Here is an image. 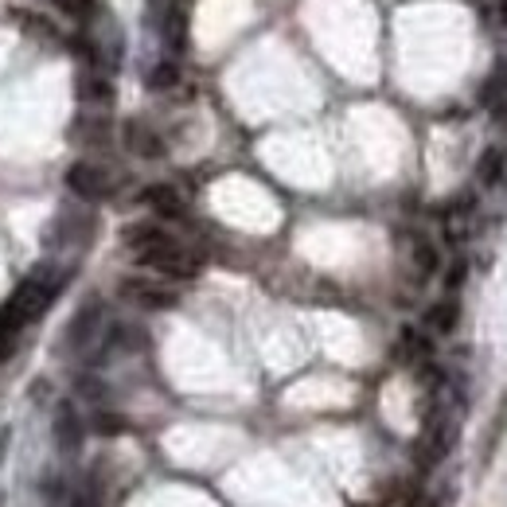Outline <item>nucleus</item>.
I'll list each match as a JSON object with an SVG mask.
<instances>
[{
	"label": "nucleus",
	"instance_id": "1a4fd4ad",
	"mask_svg": "<svg viewBox=\"0 0 507 507\" xmlns=\"http://www.w3.org/2000/svg\"><path fill=\"white\" fill-rule=\"evenodd\" d=\"M476 180L484 188H507V149H500V144L484 149L480 164H476Z\"/></svg>",
	"mask_w": 507,
	"mask_h": 507
},
{
	"label": "nucleus",
	"instance_id": "423d86ee",
	"mask_svg": "<svg viewBox=\"0 0 507 507\" xmlns=\"http://www.w3.org/2000/svg\"><path fill=\"white\" fill-rule=\"evenodd\" d=\"M74 98H78V105L102 110V105L113 102V78L105 71H82L74 78Z\"/></svg>",
	"mask_w": 507,
	"mask_h": 507
},
{
	"label": "nucleus",
	"instance_id": "2eb2a0df",
	"mask_svg": "<svg viewBox=\"0 0 507 507\" xmlns=\"http://www.w3.org/2000/svg\"><path fill=\"white\" fill-rule=\"evenodd\" d=\"M164 35H168V47H176V51L188 47V12H183V8H172V12H168Z\"/></svg>",
	"mask_w": 507,
	"mask_h": 507
},
{
	"label": "nucleus",
	"instance_id": "ddd939ff",
	"mask_svg": "<svg viewBox=\"0 0 507 507\" xmlns=\"http://www.w3.org/2000/svg\"><path fill=\"white\" fill-rule=\"evenodd\" d=\"M90 429L98 437H121L125 429H129V417L113 414V410H98V414L90 417Z\"/></svg>",
	"mask_w": 507,
	"mask_h": 507
},
{
	"label": "nucleus",
	"instance_id": "412c9836",
	"mask_svg": "<svg viewBox=\"0 0 507 507\" xmlns=\"http://www.w3.org/2000/svg\"><path fill=\"white\" fill-rule=\"evenodd\" d=\"M468 277V266H464V261H456V266L453 269H448V277H445V285H448V292H453L456 285H461V281Z\"/></svg>",
	"mask_w": 507,
	"mask_h": 507
},
{
	"label": "nucleus",
	"instance_id": "5701e85b",
	"mask_svg": "<svg viewBox=\"0 0 507 507\" xmlns=\"http://www.w3.org/2000/svg\"><path fill=\"white\" fill-rule=\"evenodd\" d=\"M12 351H16V339H0V363H8Z\"/></svg>",
	"mask_w": 507,
	"mask_h": 507
},
{
	"label": "nucleus",
	"instance_id": "6e6552de",
	"mask_svg": "<svg viewBox=\"0 0 507 507\" xmlns=\"http://www.w3.org/2000/svg\"><path fill=\"white\" fill-rule=\"evenodd\" d=\"M136 199H141L144 207H152L160 219H180L183 214V199H180V191H176L172 183H149Z\"/></svg>",
	"mask_w": 507,
	"mask_h": 507
},
{
	"label": "nucleus",
	"instance_id": "9b49d317",
	"mask_svg": "<svg viewBox=\"0 0 507 507\" xmlns=\"http://www.w3.org/2000/svg\"><path fill=\"white\" fill-rule=\"evenodd\" d=\"M125 246H129L133 254H141V250H149V246H160V242H168L172 234L160 227V222H133V227H125Z\"/></svg>",
	"mask_w": 507,
	"mask_h": 507
},
{
	"label": "nucleus",
	"instance_id": "f03ea898",
	"mask_svg": "<svg viewBox=\"0 0 507 507\" xmlns=\"http://www.w3.org/2000/svg\"><path fill=\"white\" fill-rule=\"evenodd\" d=\"M66 188L86 203H102L105 195H113V176L94 160H74L71 168H66Z\"/></svg>",
	"mask_w": 507,
	"mask_h": 507
},
{
	"label": "nucleus",
	"instance_id": "39448f33",
	"mask_svg": "<svg viewBox=\"0 0 507 507\" xmlns=\"http://www.w3.org/2000/svg\"><path fill=\"white\" fill-rule=\"evenodd\" d=\"M121 141H125V149H129L133 156H141V160H160V156L168 152L164 136L144 121H125L121 125Z\"/></svg>",
	"mask_w": 507,
	"mask_h": 507
},
{
	"label": "nucleus",
	"instance_id": "0eeeda50",
	"mask_svg": "<svg viewBox=\"0 0 507 507\" xmlns=\"http://www.w3.org/2000/svg\"><path fill=\"white\" fill-rule=\"evenodd\" d=\"M98 324H102V300H86L82 308L71 316V324H66V347H86L94 339Z\"/></svg>",
	"mask_w": 507,
	"mask_h": 507
},
{
	"label": "nucleus",
	"instance_id": "9d476101",
	"mask_svg": "<svg viewBox=\"0 0 507 507\" xmlns=\"http://www.w3.org/2000/svg\"><path fill=\"white\" fill-rule=\"evenodd\" d=\"M480 102H484L492 113L507 117V58H500V63H495L492 78H488L484 90H480Z\"/></svg>",
	"mask_w": 507,
	"mask_h": 507
},
{
	"label": "nucleus",
	"instance_id": "20e7f679",
	"mask_svg": "<svg viewBox=\"0 0 507 507\" xmlns=\"http://www.w3.org/2000/svg\"><path fill=\"white\" fill-rule=\"evenodd\" d=\"M117 292H121L125 300H133V305H141V308H172L176 300H180L172 285L152 281V277H125L121 285H117Z\"/></svg>",
	"mask_w": 507,
	"mask_h": 507
},
{
	"label": "nucleus",
	"instance_id": "f8f14e48",
	"mask_svg": "<svg viewBox=\"0 0 507 507\" xmlns=\"http://www.w3.org/2000/svg\"><path fill=\"white\" fill-rule=\"evenodd\" d=\"M456 320H461V305H456L453 297H445V300H437L433 308L425 312V324L437 332V336H448V332L456 328Z\"/></svg>",
	"mask_w": 507,
	"mask_h": 507
},
{
	"label": "nucleus",
	"instance_id": "f3484780",
	"mask_svg": "<svg viewBox=\"0 0 507 507\" xmlns=\"http://www.w3.org/2000/svg\"><path fill=\"white\" fill-rule=\"evenodd\" d=\"M414 266L422 273H437L441 269V254L429 238H414Z\"/></svg>",
	"mask_w": 507,
	"mask_h": 507
},
{
	"label": "nucleus",
	"instance_id": "6ab92c4d",
	"mask_svg": "<svg viewBox=\"0 0 507 507\" xmlns=\"http://www.w3.org/2000/svg\"><path fill=\"white\" fill-rule=\"evenodd\" d=\"M39 488H43V500L51 507H58L66 500V492H71V488L63 484V476H43V484H39Z\"/></svg>",
	"mask_w": 507,
	"mask_h": 507
},
{
	"label": "nucleus",
	"instance_id": "dca6fc26",
	"mask_svg": "<svg viewBox=\"0 0 507 507\" xmlns=\"http://www.w3.org/2000/svg\"><path fill=\"white\" fill-rule=\"evenodd\" d=\"M144 82H149V90H172V86L180 82V66H176L172 58H164V63H156V66H152Z\"/></svg>",
	"mask_w": 507,
	"mask_h": 507
},
{
	"label": "nucleus",
	"instance_id": "7ed1b4c3",
	"mask_svg": "<svg viewBox=\"0 0 507 507\" xmlns=\"http://www.w3.org/2000/svg\"><path fill=\"white\" fill-rule=\"evenodd\" d=\"M51 437H55V448L63 456H74L78 448L86 441V422L78 417V406L71 398H63V402L55 406V417H51Z\"/></svg>",
	"mask_w": 507,
	"mask_h": 507
},
{
	"label": "nucleus",
	"instance_id": "4468645a",
	"mask_svg": "<svg viewBox=\"0 0 507 507\" xmlns=\"http://www.w3.org/2000/svg\"><path fill=\"white\" fill-rule=\"evenodd\" d=\"M398 347H402V355H410V359H425L429 351H433L429 336H422L417 328H402V332H398Z\"/></svg>",
	"mask_w": 507,
	"mask_h": 507
},
{
	"label": "nucleus",
	"instance_id": "aec40b11",
	"mask_svg": "<svg viewBox=\"0 0 507 507\" xmlns=\"http://www.w3.org/2000/svg\"><path fill=\"white\" fill-rule=\"evenodd\" d=\"M74 394L78 398H86V402H98V398L105 394V386H102V378H94V375H82L74 383Z\"/></svg>",
	"mask_w": 507,
	"mask_h": 507
},
{
	"label": "nucleus",
	"instance_id": "f257e3e1",
	"mask_svg": "<svg viewBox=\"0 0 507 507\" xmlns=\"http://www.w3.org/2000/svg\"><path fill=\"white\" fill-rule=\"evenodd\" d=\"M133 258H136V266L160 273V277H168V281H188V277L199 273V258H195L191 250H183L176 238L160 242V246H149V250H141V254H133Z\"/></svg>",
	"mask_w": 507,
	"mask_h": 507
},
{
	"label": "nucleus",
	"instance_id": "b1692460",
	"mask_svg": "<svg viewBox=\"0 0 507 507\" xmlns=\"http://www.w3.org/2000/svg\"><path fill=\"white\" fill-rule=\"evenodd\" d=\"M500 20L507 24V0H500Z\"/></svg>",
	"mask_w": 507,
	"mask_h": 507
},
{
	"label": "nucleus",
	"instance_id": "a211bd4d",
	"mask_svg": "<svg viewBox=\"0 0 507 507\" xmlns=\"http://www.w3.org/2000/svg\"><path fill=\"white\" fill-rule=\"evenodd\" d=\"M47 4L71 20H94V12H98V0H47Z\"/></svg>",
	"mask_w": 507,
	"mask_h": 507
},
{
	"label": "nucleus",
	"instance_id": "4be33fe9",
	"mask_svg": "<svg viewBox=\"0 0 507 507\" xmlns=\"http://www.w3.org/2000/svg\"><path fill=\"white\" fill-rule=\"evenodd\" d=\"M8 448H12V425H0V464H4Z\"/></svg>",
	"mask_w": 507,
	"mask_h": 507
}]
</instances>
